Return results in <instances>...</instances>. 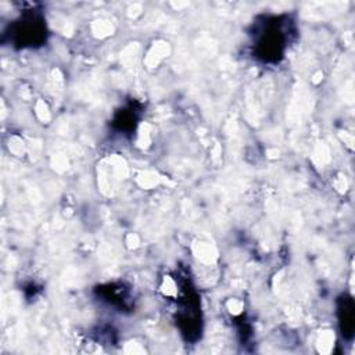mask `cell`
Wrapping results in <instances>:
<instances>
[{"label": "cell", "mask_w": 355, "mask_h": 355, "mask_svg": "<svg viewBox=\"0 0 355 355\" xmlns=\"http://www.w3.org/2000/svg\"><path fill=\"white\" fill-rule=\"evenodd\" d=\"M11 32L18 36L22 35L21 43L22 46H35L39 42L44 40V32H46V24L40 14L36 12V10H31V12L22 14L15 24L11 25Z\"/></svg>", "instance_id": "obj_2"}, {"label": "cell", "mask_w": 355, "mask_h": 355, "mask_svg": "<svg viewBox=\"0 0 355 355\" xmlns=\"http://www.w3.org/2000/svg\"><path fill=\"white\" fill-rule=\"evenodd\" d=\"M291 25L288 15H268L255 22L252 36L257 57L265 62H277L286 50Z\"/></svg>", "instance_id": "obj_1"}]
</instances>
